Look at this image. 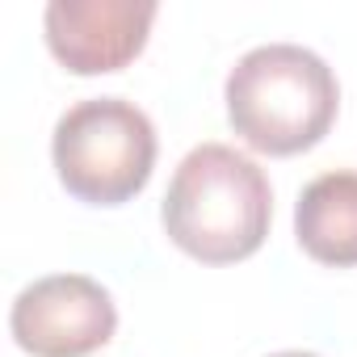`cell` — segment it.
Here are the masks:
<instances>
[{"label": "cell", "mask_w": 357, "mask_h": 357, "mask_svg": "<svg viewBox=\"0 0 357 357\" xmlns=\"http://www.w3.org/2000/svg\"><path fill=\"white\" fill-rule=\"evenodd\" d=\"M160 223L176 248L202 265L248 261L273 223L269 176L227 143H198L172 172Z\"/></svg>", "instance_id": "1"}, {"label": "cell", "mask_w": 357, "mask_h": 357, "mask_svg": "<svg viewBox=\"0 0 357 357\" xmlns=\"http://www.w3.org/2000/svg\"><path fill=\"white\" fill-rule=\"evenodd\" d=\"M231 130L261 155L311 151L336 122V72L298 43L252 47L223 84Z\"/></svg>", "instance_id": "2"}, {"label": "cell", "mask_w": 357, "mask_h": 357, "mask_svg": "<svg viewBox=\"0 0 357 357\" xmlns=\"http://www.w3.org/2000/svg\"><path fill=\"white\" fill-rule=\"evenodd\" d=\"M155 126L122 97L76 101L51 135V160L59 185L89 206H122L151 181Z\"/></svg>", "instance_id": "3"}, {"label": "cell", "mask_w": 357, "mask_h": 357, "mask_svg": "<svg viewBox=\"0 0 357 357\" xmlns=\"http://www.w3.org/2000/svg\"><path fill=\"white\" fill-rule=\"evenodd\" d=\"M9 332L30 357H89L114 340L118 307L89 273H51L13 298Z\"/></svg>", "instance_id": "4"}, {"label": "cell", "mask_w": 357, "mask_h": 357, "mask_svg": "<svg viewBox=\"0 0 357 357\" xmlns=\"http://www.w3.org/2000/svg\"><path fill=\"white\" fill-rule=\"evenodd\" d=\"M151 0H51L43 13L51 55L76 76H105L122 72L147 47Z\"/></svg>", "instance_id": "5"}, {"label": "cell", "mask_w": 357, "mask_h": 357, "mask_svg": "<svg viewBox=\"0 0 357 357\" xmlns=\"http://www.w3.org/2000/svg\"><path fill=\"white\" fill-rule=\"evenodd\" d=\"M298 248L332 269L357 265V172H324L303 185L294 202Z\"/></svg>", "instance_id": "6"}, {"label": "cell", "mask_w": 357, "mask_h": 357, "mask_svg": "<svg viewBox=\"0 0 357 357\" xmlns=\"http://www.w3.org/2000/svg\"><path fill=\"white\" fill-rule=\"evenodd\" d=\"M269 357H319V353H307V349H286V353H269Z\"/></svg>", "instance_id": "7"}]
</instances>
